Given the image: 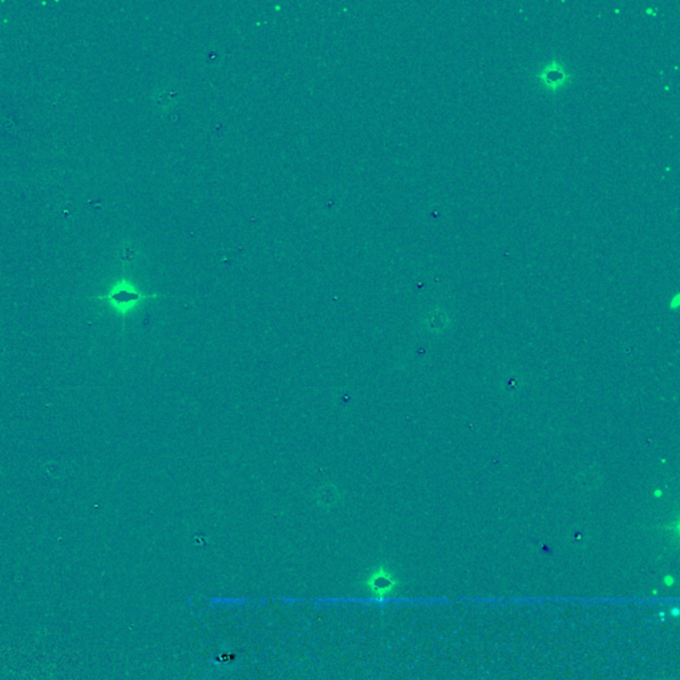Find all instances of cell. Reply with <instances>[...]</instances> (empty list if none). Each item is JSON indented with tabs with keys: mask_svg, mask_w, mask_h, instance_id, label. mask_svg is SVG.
I'll return each instance as SVG.
<instances>
[{
	"mask_svg": "<svg viewBox=\"0 0 680 680\" xmlns=\"http://www.w3.org/2000/svg\"><path fill=\"white\" fill-rule=\"evenodd\" d=\"M538 78H541L544 87L556 91L564 87L566 81L570 78V75L566 72L564 65L553 61L551 64H547L545 67Z\"/></svg>",
	"mask_w": 680,
	"mask_h": 680,
	"instance_id": "obj_3",
	"label": "cell"
},
{
	"mask_svg": "<svg viewBox=\"0 0 680 680\" xmlns=\"http://www.w3.org/2000/svg\"><path fill=\"white\" fill-rule=\"evenodd\" d=\"M144 298H145V295H142L140 292H136L132 286H129L127 283L117 285L116 287H113L111 292H107L104 296H98V299L108 300L116 309L117 311L122 312V314L129 311L135 305L140 303Z\"/></svg>",
	"mask_w": 680,
	"mask_h": 680,
	"instance_id": "obj_1",
	"label": "cell"
},
{
	"mask_svg": "<svg viewBox=\"0 0 680 680\" xmlns=\"http://www.w3.org/2000/svg\"><path fill=\"white\" fill-rule=\"evenodd\" d=\"M366 587L379 600L387 597L397 587V581L384 567L375 570L366 581Z\"/></svg>",
	"mask_w": 680,
	"mask_h": 680,
	"instance_id": "obj_2",
	"label": "cell"
}]
</instances>
